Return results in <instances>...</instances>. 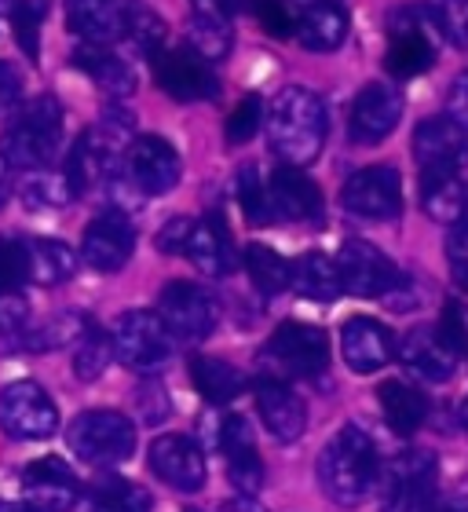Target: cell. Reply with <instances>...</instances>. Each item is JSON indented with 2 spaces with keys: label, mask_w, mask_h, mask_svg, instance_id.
Segmentation results:
<instances>
[{
  "label": "cell",
  "mask_w": 468,
  "mask_h": 512,
  "mask_svg": "<svg viewBox=\"0 0 468 512\" xmlns=\"http://www.w3.org/2000/svg\"><path fill=\"white\" fill-rule=\"evenodd\" d=\"M158 315L172 330V337H180L187 344H198L205 337H213L216 322H220V304L205 286L198 282H169L161 289Z\"/></svg>",
  "instance_id": "8"
},
{
  "label": "cell",
  "mask_w": 468,
  "mask_h": 512,
  "mask_svg": "<svg viewBox=\"0 0 468 512\" xmlns=\"http://www.w3.org/2000/svg\"><path fill=\"white\" fill-rule=\"evenodd\" d=\"M150 469L161 483H169L172 491L194 494L202 491L209 480L205 450L191 436H161L150 443Z\"/></svg>",
  "instance_id": "16"
},
{
  "label": "cell",
  "mask_w": 468,
  "mask_h": 512,
  "mask_svg": "<svg viewBox=\"0 0 468 512\" xmlns=\"http://www.w3.org/2000/svg\"><path fill=\"white\" fill-rule=\"evenodd\" d=\"M458 417H461V425L468 428V395H465V399H461V410H458Z\"/></svg>",
  "instance_id": "61"
},
{
  "label": "cell",
  "mask_w": 468,
  "mask_h": 512,
  "mask_svg": "<svg viewBox=\"0 0 468 512\" xmlns=\"http://www.w3.org/2000/svg\"><path fill=\"white\" fill-rule=\"evenodd\" d=\"M88 330H96V326H92L85 311H59L48 322L26 330L15 344L26 348V352H59V348H74Z\"/></svg>",
  "instance_id": "33"
},
{
  "label": "cell",
  "mask_w": 468,
  "mask_h": 512,
  "mask_svg": "<svg viewBox=\"0 0 468 512\" xmlns=\"http://www.w3.org/2000/svg\"><path fill=\"white\" fill-rule=\"evenodd\" d=\"M63 107L55 96H37L30 103H22L11 114V125L4 128V158L15 169L41 172L59 158L63 147Z\"/></svg>",
  "instance_id": "3"
},
{
  "label": "cell",
  "mask_w": 468,
  "mask_h": 512,
  "mask_svg": "<svg viewBox=\"0 0 468 512\" xmlns=\"http://www.w3.org/2000/svg\"><path fill=\"white\" fill-rule=\"evenodd\" d=\"M447 118H454L461 128H468V70H465V74L454 77V85H450Z\"/></svg>",
  "instance_id": "54"
},
{
  "label": "cell",
  "mask_w": 468,
  "mask_h": 512,
  "mask_svg": "<svg viewBox=\"0 0 468 512\" xmlns=\"http://www.w3.org/2000/svg\"><path fill=\"white\" fill-rule=\"evenodd\" d=\"M337 267L344 278V293L362 300H381L388 289L399 282V267L388 260L377 246L362 242V238H348L337 253Z\"/></svg>",
  "instance_id": "12"
},
{
  "label": "cell",
  "mask_w": 468,
  "mask_h": 512,
  "mask_svg": "<svg viewBox=\"0 0 468 512\" xmlns=\"http://www.w3.org/2000/svg\"><path fill=\"white\" fill-rule=\"evenodd\" d=\"M377 399H381V414L395 436H414L417 428L425 425L428 399L421 388H414V384L384 381L381 388H377Z\"/></svg>",
  "instance_id": "30"
},
{
  "label": "cell",
  "mask_w": 468,
  "mask_h": 512,
  "mask_svg": "<svg viewBox=\"0 0 468 512\" xmlns=\"http://www.w3.org/2000/svg\"><path fill=\"white\" fill-rule=\"evenodd\" d=\"M110 363H114V337H107L103 330H88L74 344V374L85 384L99 381Z\"/></svg>",
  "instance_id": "40"
},
{
  "label": "cell",
  "mask_w": 468,
  "mask_h": 512,
  "mask_svg": "<svg viewBox=\"0 0 468 512\" xmlns=\"http://www.w3.org/2000/svg\"><path fill=\"white\" fill-rule=\"evenodd\" d=\"M341 205L348 213L366 216V220H388L403 209V176L392 165L359 169L341 187Z\"/></svg>",
  "instance_id": "13"
},
{
  "label": "cell",
  "mask_w": 468,
  "mask_h": 512,
  "mask_svg": "<svg viewBox=\"0 0 468 512\" xmlns=\"http://www.w3.org/2000/svg\"><path fill=\"white\" fill-rule=\"evenodd\" d=\"M66 22L88 44H110L125 37V11L114 0H66Z\"/></svg>",
  "instance_id": "26"
},
{
  "label": "cell",
  "mask_w": 468,
  "mask_h": 512,
  "mask_svg": "<svg viewBox=\"0 0 468 512\" xmlns=\"http://www.w3.org/2000/svg\"><path fill=\"white\" fill-rule=\"evenodd\" d=\"M436 26L425 8H403L392 15V33H388V55L384 66L395 77H417L436 63Z\"/></svg>",
  "instance_id": "9"
},
{
  "label": "cell",
  "mask_w": 468,
  "mask_h": 512,
  "mask_svg": "<svg viewBox=\"0 0 468 512\" xmlns=\"http://www.w3.org/2000/svg\"><path fill=\"white\" fill-rule=\"evenodd\" d=\"M22 205L30 209V213H52V209H63V205L74 202V191H70V183L66 176H55V172L41 169L37 176L22 183Z\"/></svg>",
  "instance_id": "37"
},
{
  "label": "cell",
  "mask_w": 468,
  "mask_h": 512,
  "mask_svg": "<svg viewBox=\"0 0 468 512\" xmlns=\"http://www.w3.org/2000/svg\"><path fill=\"white\" fill-rule=\"evenodd\" d=\"M191 231H194V220H187V216H176V220H169V224L158 231V249L161 253H183L187 249V242H191Z\"/></svg>",
  "instance_id": "50"
},
{
  "label": "cell",
  "mask_w": 468,
  "mask_h": 512,
  "mask_svg": "<svg viewBox=\"0 0 468 512\" xmlns=\"http://www.w3.org/2000/svg\"><path fill=\"white\" fill-rule=\"evenodd\" d=\"M136 253V231L128 224L125 213H110L96 216L92 224L85 227V242H81V256L92 271H103V275H114L132 260Z\"/></svg>",
  "instance_id": "18"
},
{
  "label": "cell",
  "mask_w": 468,
  "mask_h": 512,
  "mask_svg": "<svg viewBox=\"0 0 468 512\" xmlns=\"http://www.w3.org/2000/svg\"><path fill=\"white\" fill-rule=\"evenodd\" d=\"M256 19H260V26H264L271 37H278V41H286V37H293L297 33V4H289V0H256Z\"/></svg>",
  "instance_id": "46"
},
{
  "label": "cell",
  "mask_w": 468,
  "mask_h": 512,
  "mask_svg": "<svg viewBox=\"0 0 468 512\" xmlns=\"http://www.w3.org/2000/svg\"><path fill=\"white\" fill-rule=\"evenodd\" d=\"M220 512H264L260 505H256L253 494H242V498H234V502H227Z\"/></svg>",
  "instance_id": "55"
},
{
  "label": "cell",
  "mask_w": 468,
  "mask_h": 512,
  "mask_svg": "<svg viewBox=\"0 0 468 512\" xmlns=\"http://www.w3.org/2000/svg\"><path fill=\"white\" fill-rule=\"evenodd\" d=\"M256 410L264 417L267 432L278 439V443H297L308 428V410H304V399H300L289 384L275 381V377H260L256 381Z\"/></svg>",
  "instance_id": "22"
},
{
  "label": "cell",
  "mask_w": 468,
  "mask_h": 512,
  "mask_svg": "<svg viewBox=\"0 0 468 512\" xmlns=\"http://www.w3.org/2000/svg\"><path fill=\"white\" fill-rule=\"evenodd\" d=\"M447 260H450V275H454V282L468 293V216H461L458 224H450Z\"/></svg>",
  "instance_id": "47"
},
{
  "label": "cell",
  "mask_w": 468,
  "mask_h": 512,
  "mask_svg": "<svg viewBox=\"0 0 468 512\" xmlns=\"http://www.w3.org/2000/svg\"><path fill=\"white\" fill-rule=\"evenodd\" d=\"M8 194H11V165H8V158L0 154V205L8 202Z\"/></svg>",
  "instance_id": "57"
},
{
  "label": "cell",
  "mask_w": 468,
  "mask_h": 512,
  "mask_svg": "<svg viewBox=\"0 0 468 512\" xmlns=\"http://www.w3.org/2000/svg\"><path fill=\"white\" fill-rule=\"evenodd\" d=\"M22 99V77L11 63H0V118L15 114Z\"/></svg>",
  "instance_id": "53"
},
{
  "label": "cell",
  "mask_w": 468,
  "mask_h": 512,
  "mask_svg": "<svg viewBox=\"0 0 468 512\" xmlns=\"http://www.w3.org/2000/svg\"><path fill=\"white\" fill-rule=\"evenodd\" d=\"M245 271L253 278V286L264 293V297H278L293 286V264L286 256L275 253L271 246H249L245 249Z\"/></svg>",
  "instance_id": "36"
},
{
  "label": "cell",
  "mask_w": 468,
  "mask_h": 512,
  "mask_svg": "<svg viewBox=\"0 0 468 512\" xmlns=\"http://www.w3.org/2000/svg\"><path fill=\"white\" fill-rule=\"evenodd\" d=\"M125 37L136 44L139 52L154 59V55L161 52V44H165V37H169V26H165V19H161L158 11L128 8L125 11Z\"/></svg>",
  "instance_id": "43"
},
{
  "label": "cell",
  "mask_w": 468,
  "mask_h": 512,
  "mask_svg": "<svg viewBox=\"0 0 468 512\" xmlns=\"http://www.w3.org/2000/svg\"><path fill=\"white\" fill-rule=\"evenodd\" d=\"M271 202H275V213L278 220H297V224H311V220H322V191L319 183L304 176L300 165H278L271 176Z\"/></svg>",
  "instance_id": "24"
},
{
  "label": "cell",
  "mask_w": 468,
  "mask_h": 512,
  "mask_svg": "<svg viewBox=\"0 0 468 512\" xmlns=\"http://www.w3.org/2000/svg\"><path fill=\"white\" fill-rule=\"evenodd\" d=\"M216 443L224 447L227 454V476H231L234 491L242 494H260L264 491V458L256 450V436L245 417H227L220 425V436Z\"/></svg>",
  "instance_id": "21"
},
{
  "label": "cell",
  "mask_w": 468,
  "mask_h": 512,
  "mask_svg": "<svg viewBox=\"0 0 468 512\" xmlns=\"http://www.w3.org/2000/svg\"><path fill=\"white\" fill-rule=\"evenodd\" d=\"M468 191L461 183V172H439L428 169L421 172V209H425L428 220L436 224H458L465 216Z\"/></svg>",
  "instance_id": "28"
},
{
  "label": "cell",
  "mask_w": 468,
  "mask_h": 512,
  "mask_svg": "<svg viewBox=\"0 0 468 512\" xmlns=\"http://www.w3.org/2000/svg\"><path fill=\"white\" fill-rule=\"evenodd\" d=\"M381 304L388 311H414L417 304H421V293H417V282L410 275H399V282H395L388 293L381 297Z\"/></svg>",
  "instance_id": "51"
},
{
  "label": "cell",
  "mask_w": 468,
  "mask_h": 512,
  "mask_svg": "<svg viewBox=\"0 0 468 512\" xmlns=\"http://www.w3.org/2000/svg\"><path fill=\"white\" fill-rule=\"evenodd\" d=\"M22 498L41 512H70L81 498V483L63 458H37L19 476Z\"/></svg>",
  "instance_id": "17"
},
{
  "label": "cell",
  "mask_w": 468,
  "mask_h": 512,
  "mask_svg": "<svg viewBox=\"0 0 468 512\" xmlns=\"http://www.w3.org/2000/svg\"><path fill=\"white\" fill-rule=\"evenodd\" d=\"M465 216H468V202H465Z\"/></svg>",
  "instance_id": "62"
},
{
  "label": "cell",
  "mask_w": 468,
  "mask_h": 512,
  "mask_svg": "<svg viewBox=\"0 0 468 512\" xmlns=\"http://www.w3.org/2000/svg\"><path fill=\"white\" fill-rule=\"evenodd\" d=\"M326 103L311 88L293 85L282 88L267 114V136L271 147L286 165H311L326 147Z\"/></svg>",
  "instance_id": "1"
},
{
  "label": "cell",
  "mask_w": 468,
  "mask_h": 512,
  "mask_svg": "<svg viewBox=\"0 0 468 512\" xmlns=\"http://www.w3.org/2000/svg\"><path fill=\"white\" fill-rule=\"evenodd\" d=\"M191 381L213 406L234 403V399L245 392L242 370H234L231 363H224V359H213V355H194V359H191Z\"/></svg>",
  "instance_id": "34"
},
{
  "label": "cell",
  "mask_w": 468,
  "mask_h": 512,
  "mask_svg": "<svg viewBox=\"0 0 468 512\" xmlns=\"http://www.w3.org/2000/svg\"><path fill=\"white\" fill-rule=\"evenodd\" d=\"M234 194H238V205H242L245 220L253 227H264V224H275L278 213H275V202H271V180L260 176L253 161L238 169L234 176Z\"/></svg>",
  "instance_id": "35"
},
{
  "label": "cell",
  "mask_w": 468,
  "mask_h": 512,
  "mask_svg": "<svg viewBox=\"0 0 468 512\" xmlns=\"http://www.w3.org/2000/svg\"><path fill=\"white\" fill-rule=\"evenodd\" d=\"M341 352L355 374H377L395 359V341L377 319L355 315L341 326Z\"/></svg>",
  "instance_id": "23"
},
{
  "label": "cell",
  "mask_w": 468,
  "mask_h": 512,
  "mask_svg": "<svg viewBox=\"0 0 468 512\" xmlns=\"http://www.w3.org/2000/svg\"><path fill=\"white\" fill-rule=\"evenodd\" d=\"M125 172L128 180L136 183L139 191L147 194H169L183 176V161L176 154L169 139L161 136H136L128 143L125 154Z\"/></svg>",
  "instance_id": "14"
},
{
  "label": "cell",
  "mask_w": 468,
  "mask_h": 512,
  "mask_svg": "<svg viewBox=\"0 0 468 512\" xmlns=\"http://www.w3.org/2000/svg\"><path fill=\"white\" fill-rule=\"evenodd\" d=\"M432 512H468V498H461V494H454V498H443V502L436 498Z\"/></svg>",
  "instance_id": "56"
},
{
  "label": "cell",
  "mask_w": 468,
  "mask_h": 512,
  "mask_svg": "<svg viewBox=\"0 0 468 512\" xmlns=\"http://www.w3.org/2000/svg\"><path fill=\"white\" fill-rule=\"evenodd\" d=\"M139 406H143V414L139 417H143L147 425H158V421L169 417V395L161 392L154 381H147L143 388H139Z\"/></svg>",
  "instance_id": "52"
},
{
  "label": "cell",
  "mask_w": 468,
  "mask_h": 512,
  "mask_svg": "<svg viewBox=\"0 0 468 512\" xmlns=\"http://www.w3.org/2000/svg\"><path fill=\"white\" fill-rule=\"evenodd\" d=\"M114 359L136 374H154L172 359L176 337L154 311H125L114 326Z\"/></svg>",
  "instance_id": "6"
},
{
  "label": "cell",
  "mask_w": 468,
  "mask_h": 512,
  "mask_svg": "<svg viewBox=\"0 0 468 512\" xmlns=\"http://www.w3.org/2000/svg\"><path fill=\"white\" fill-rule=\"evenodd\" d=\"M0 15L11 22L22 52L37 59V33H41L44 15H48V0H0Z\"/></svg>",
  "instance_id": "38"
},
{
  "label": "cell",
  "mask_w": 468,
  "mask_h": 512,
  "mask_svg": "<svg viewBox=\"0 0 468 512\" xmlns=\"http://www.w3.org/2000/svg\"><path fill=\"white\" fill-rule=\"evenodd\" d=\"M74 66L85 77H92L96 88H103L110 99H125V96L136 92V74H132V66H128L125 59H117L107 44H88L85 41L74 52Z\"/></svg>",
  "instance_id": "25"
},
{
  "label": "cell",
  "mask_w": 468,
  "mask_h": 512,
  "mask_svg": "<svg viewBox=\"0 0 468 512\" xmlns=\"http://www.w3.org/2000/svg\"><path fill=\"white\" fill-rule=\"evenodd\" d=\"M154 77L165 96L180 103H198V99L220 96V81L213 74V63H205L194 48H172V52L154 55Z\"/></svg>",
  "instance_id": "11"
},
{
  "label": "cell",
  "mask_w": 468,
  "mask_h": 512,
  "mask_svg": "<svg viewBox=\"0 0 468 512\" xmlns=\"http://www.w3.org/2000/svg\"><path fill=\"white\" fill-rule=\"evenodd\" d=\"M297 8H311V4H341V0H293Z\"/></svg>",
  "instance_id": "60"
},
{
  "label": "cell",
  "mask_w": 468,
  "mask_h": 512,
  "mask_svg": "<svg viewBox=\"0 0 468 512\" xmlns=\"http://www.w3.org/2000/svg\"><path fill=\"white\" fill-rule=\"evenodd\" d=\"M414 158L421 172H461L468 165V128L454 118H425L414 128Z\"/></svg>",
  "instance_id": "19"
},
{
  "label": "cell",
  "mask_w": 468,
  "mask_h": 512,
  "mask_svg": "<svg viewBox=\"0 0 468 512\" xmlns=\"http://www.w3.org/2000/svg\"><path fill=\"white\" fill-rule=\"evenodd\" d=\"M439 333L447 337V344L454 352L468 355V308L465 304H447L443 322H439Z\"/></svg>",
  "instance_id": "49"
},
{
  "label": "cell",
  "mask_w": 468,
  "mask_h": 512,
  "mask_svg": "<svg viewBox=\"0 0 468 512\" xmlns=\"http://www.w3.org/2000/svg\"><path fill=\"white\" fill-rule=\"evenodd\" d=\"M0 512H41V509H33L30 502H0Z\"/></svg>",
  "instance_id": "58"
},
{
  "label": "cell",
  "mask_w": 468,
  "mask_h": 512,
  "mask_svg": "<svg viewBox=\"0 0 468 512\" xmlns=\"http://www.w3.org/2000/svg\"><path fill=\"white\" fill-rule=\"evenodd\" d=\"M395 359L421 381H450L461 355L450 348L447 337L436 326H414L403 341L395 344Z\"/></svg>",
  "instance_id": "20"
},
{
  "label": "cell",
  "mask_w": 468,
  "mask_h": 512,
  "mask_svg": "<svg viewBox=\"0 0 468 512\" xmlns=\"http://www.w3.org/2000/svg\"><path fill=\"white\" fill-rule=\"evenodd\" d=\"M88 512H150V494L139 483L107 480L92 491Z\"/></svg>",
  "instance_id": "41"
},
{
  "label": "cell",
  "mask_w": 468,
  "mask_h": 512,
  "mask_svg": "<svg viewBox=\"0 0 468 512\" xmlns=\"http://www.w3.org/2000/svg\"><path fill=\"white\" fill-rule=\"evenodd\" d=\"M267 363L282 366L293 377H322L330 370V341L322 326L308 322H282L264 348Z\"/></svg>",
  "instance_id": "10"
},
{
  "label": "cell",
  "mask_w": 468,
  "mask_h": 512,
  "mask_svg": "<svg viewBox=\"0 0 468 512\" xmlns=\"http://www.w3.org/2000/svg\"><path fill=\"white\" fill-rule=\"evenodd\" d=\"M183 256H191V264L209 278H224L234 271V249L227 238V227L220 216H209L202 224H194L191 242L183 249Z\"/></svg>",
  "instance_id": "27"
},
{
  "label": "cell",
  "mask_w": 468,
  "mask_h": 512,
  "mask_svg": "<svg viewBox=\"0 0 468 512\" xmlns=\"http://www.w3.org/2000/svg\"><path fill=\"white\" fill-rule=\"evenodd\" d=\"M0 428L19 443H37V439L55 436V428H59L55 399L37 381L8 384L0 392Z\"/></svg>",
  "instance_id": "7"
},
{
  "label": "cell",
  "mask_w": 468,
  "mask_h": 512,
  "mask_svg": "<svg viewBox=\"0 0 468 512\" xmlns=\"http://www.w3.org/2000/svg\"><path fill=\"white\" fill-rule=\"evenodd\" d=\"M348 11L341 4H311L300 11L297 41L308 52H337L348 41Z\"/></svg>",
  "instance_id": "29"
},
{
  "label": "cell",
  "mask_w": 468,
  "mask_h": 512,
  "mask_svg": "<svg viewBox=\"0 0 468 512\" xmlns=\"http://www.w3.org/2000/svg\"><path fill=\"white\" fill-rule=\"evenodd\" d=\"M425 11L443 41L468 52V0H428Z\"/></svg>",
  "instance_id": "42"
},
{
  "label": "cell",
  "mask_w": 468,
  "mask_h": 512,
  "mask_svg": "<svg viewBox=\"0 0 468 512\" xmlns=\"http://www.w3.org/2000/svg\"><path fill=\"white\" fill-rule=\"evenodd\" d=\"M381 512H432L436 505L439 461L432 450H406L384 465Z\"/></svg>",
  "instance_id": "4"
},
{
  "label": "cell",
  "mask_w": 468,
  "mask_h": 512,
  "mask_svg": "<svg viewBox=\"0 0 468 512\" xmlns=\"http://www.w3.org/2000/svg\"><path fill=\"white\" fill-rule=\"evenodd\" d=\"M381 476L373 439L359 425H344L319 454V483L337 505H359Z\"/></svg>",
  "instance_id": "2"
},
{
  "label": "cell",
  "mask_w": 468,
  "mask_h": 512,
  "mask_svg": "<svg viewBox=\"0 0 468 512\" xmlns=\"http://www.w3.org/2000/svg\"><path fill=\"white\" fill-rule=\"evenodd\" d=\"M26 282H30L26 242L22 238H0V293H19Z\"/></svg>",
  "instance_id": "44"
},
{
  "label": "cell",
  "mask_w": 468,
  "mask_h": 512,
  "mask_svg": "<svg viewBox=\"0 0 468 512\" xmlns=\"http://www.w3.org/2000/svg\"><path fill=\"white\" fill-rule=\"evenodd\" d=\"M66 443L85 465H121L136 454V428L117 410H85L66 428Z\"/></svg>",
  "instance_id": "5"
},
{
  "label": "cell",
  "mask_w": 468,
  "mask_h": 512,
  "mask_svg": "<svg viewBox=\"0 0 468 512\" xmlns=\"http://www.w3.org/2000/svg\"><path fill=\"white\" fill-rule=\"evenodd\" d=\"M26 330H30V304L22 300V293H0V333L19 341Z\"/></svg>",
  "instance_id": "48"
},
{
  "label": "cell",
  "mask_w": 468,
  "mask_h": 512,
  "mask_svg": "<svg viewBox=\"0 0 468 512\" xmlns=\"http://www.w3.org/2000/svg\"><path fill=\"white\" fill-rule=\"evenodd\" d=\"M260 125H264V99L245 96L242 103L231 110L224 136H227V143H231V147H242V143H249V139L260 132Z\"/></svg>",
  "instance_id": "45"
},
{
  "label": "cell",
  "mask_w": 468,
  "mask_h": 512,
  "mask_svg": "<svg viewBox=\"0 0 468 512\" xmlns=\"http://www.w3.org/2000/svg\"><path fill=\"white\" fill-rule=\"evenodd\" d=\"M293 289H297L304 300H315V304H333V300L344 293V278L337 260H330L326 253H304L293 264Z\"/></svg>",
  "instance_id": "31"
},
{
  "label": "cell",
  "mask_w": 468,
  "mask_h": 512,
  "mask_svg": "<svg viewBox=\"0 0 468 512\" xmlns=\"http://www.w3.org/2000/svg\"><path fill=\"white\" fill-rule=\"evenodd\" d=\"M26 242V264H30L33 286H63L77 271V256L66 242L55 238H22Z\"/></svg>",
  "instance_id": "32"
},
{
  "label": "cell",
  "mask_w": 468,
  "mask_h": 512,
  "mask_svg": "<svg viewBox=\"0 0 468 512\" xmlns=\"http://www.w3.org/2000/svg\"><path fill=\"white\" fill-rule=\"evenodd\" d=\"M399 121H403V96H399V88L384 85V81H370L355 96V103H351L348 136L355 143H362V147H370V143H381V139L392 136Z\"/></svg>",
  "instance_id": "15"
},
{
  "label": "cell",
  "mask_w": 468,
  "mask_h": 512,
  "mask_svg": "<svg viewBox=\"0 0 468 512\" xmlns=\"http://www.w3.org/2000/svg\"><path fill=\"white\" fill-rule=\"evenodd\" d=\"M224 4H227V11L234 15V11H242V8H249V4H256V0H224Z\"/></svg>",
  "instance_id": "59"
},
{
  "label": "cell",
  "mask_w": 468,
  "mask_h": 512,
  "mask_svg": "<svg viewBox=\"0 0 468 512\" xmlns=\"http://www.w3.org/2000/svg\"><path fill=\"white\" fill-rule=\"evenodd\" d=\"M187 48H194L205 63H220V59H227V52H231V19H205V15H191Z\"/></svg>",
  "instance_id": "39"
}]
</instances>
